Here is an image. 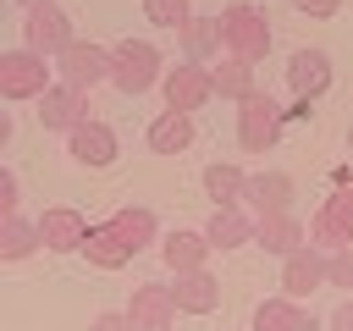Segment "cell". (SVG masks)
Here are the masks:
<instances>
[{"instance_id":"44dd1931","label":"cell","mask_w":353,"mask_h":331,"mask_svg":"<svg viewBox=\"0 0 353 331\" xmlns=\"http://www.w3.org/2000/svg\"><path fill=\"white\" fill-rule=\"evenodd\" d=\"M110 226H116V237H121L132 254H143V248L160 243V221H154V210H143V204H121V210L110 215Z\"/></svg>"},{"instance_id":"ac0fdd59","label":"cell","mask_w":353,"mask_h":331,"mask_svg":"<svg viewBox=\"0 0 353 331\" xmlns=\"http://www.w3.org/2000/svg\"><path fill=\"white\" fill-rule=\"evenodd\" d=\"M254 248H265L276 259H292L298 248H309V226L298 215H265L259 232H254Z\"/></svg>"},{"instance_id":"8992f818","label":"cell","mask_w":353,"mask_h":331,"mask_svg":"<svg viewBox=\"0 0 353 331\" xmlns=\"http://www.w3.org/2000/svg\"><path fill=\"white\" fill-rule=\"evenodd\" d=\"M160 94H165V110H204L210 99H215V72L210 66H199V61H182V66H165V83H160Z\"/></svg>"},{"instance_id":"d590c367","label":"cell","mask_w":353,"mask_h":331,"mask_svg":"<svg viewBox=\"0 0 353 331\" xmlns=\"http://www.w3.org/2000/svg\"><path fill=\"white\" fill-rule=\"evenodd\" d=\"M347 154H353V121H347Z\"/></svg>"},{"instance_id":"4fadbf2b","label":"cell","mask_w":353,"mask_h":331,"mask_svg":"<svg viewBox=\"0 0 353 331\" xmlns=\"http://www.w3.org/2000/svg\"><path fill=\"white\" fill-rule=\"evenodd\" d=\"M331 77L336 72H331V55L325 50H292L287 55V88H292V99H303V105L320 99L331 88Z\"/></svg>"},{"instance_id":"4dcf8cb0","label":"cell","mask_w":353,"mask_h":331,"mask_svg":"<svg viewBox=\"0 0 353 331\" xmlns=\"http://www.w3.org/2000/svg\"><path fill=\"white\" fill-rule=\"evenodd\" d=\"M331 287H353V248L331 254Z\"/></svg>"},{"instance_id":"3957f363","label":"cell","mask_w":353,"mask_h":331,"mask_svg":"<svg viewBox=\"0 0 353 331\" xmlns=\"http://www.w3.org/2000/svg\"><path fill=\"white\" fill-rule=\"evenodd\" d=\"M221 33H226V55H237V61H265V50H270V17L248 0H232L221 11Z\"/></svg>"},{"instance_id":"5b68a950","label":"cell","mask_w":353,"mask_h":331,"mask_svg":"<svg viewBox=\"0 0 353 331\" xmlns=\"http://www.w3.org/2000/svg\"><path fill=\"white\" fill-rule=\"evenodd\" d=\"M281 105L270 99V94H248L243 105H237V143L248 149V154H270L276 149V138H281Z\"/></svg>"},{"instance_id":"836d02e7","label":"cell","mask_w":353,"mask_h":331,"mask_svg":"<svg viewBox=\"0 0 353 331\" xmlns=\"http://www.w3.org/2000/svg\"><path fill=\"white\" fill-rule=\"evenodd\" d=\"M11 138H17V121H11V110H0V154L11 149Z\"/></svg>"},{"instance_id":"d4e9b609","label":"cell","mask_w":353,"mask_h":331,"mask_svg":"<svg viewBox=\"0 0 353 331\" xmlns=\"http://www.w3.org/2000/svg\"><path fill=\"white\" fill-rule=\"evenodd\" d=\"M215 72V99H232V105H243L248 94H259L254 88V61H237V55H226L221 66H210Z\"/></svg>"},{"instance_id":"e575fe53","label":"cell","mask_w":353,"mask_h":331,"mask_svg":"<svg viewBox=\"0 0 353 331\" xmlns=\"http://www.w3.org/2000/svg\"><path fill=\"white\" fill-rule=\"evenodd\" d=\"M11 6H17L22 17H28V11H39V6H61V0H11Z\"/></svg>"},{"instance_id":"2e32d148","label":"cell","mask_w":353,"mask_h":331,"mask_svg":"<svg viewBox=\"0 0 353 331\" xmlns=\"http://www.w3.org/2000/svg\"><path fill=\"white\" fill-rule=\"evenodd\" d=\"M210 237L204 232H188V226H176V232H165L160 237V259L171 265V276H188V270H204L210 265Z\"/></svg>"},{"instance_id":"277c9868","label":"cell","mask_w":353,"mask_h":331,"mask_svg":"<svg viewBox=\"0 0 353 331\" xmlns=\"http://www.w3.org/2000/svg\"><path fill=\"white\" fill-rule=\"evenodd\" d=\"M110 72H116V61H110V50L105 44H94V39H77V44H66L61 55H55V77L61 83H72V88H99V83H110Z\"/></svg>"},{"instance_id":"83f0119b","label":"cell","mask_w":353,"mask_h":331,"mask_svg":"<svg viewBox=\"0 0 353 331\" xmlns=\"http://www.w3.org/2000/svg\"><path fill=\"white\" fill-rule=\"evenodd\" d=\"M143 17H149L154 28H176V33H182L199 11H193V0H143Z\"/></svg>"},{"instance_id":"9c48e42d","label":"cell","mask_w":353,"mask_h":331,"mask_svg":"<svg viewBox=\"0 0 353 331\" xmlns=\"http://www.w3.org/2000/svg\"><path fill=\"white\" fill-rule=\"evenodd\" d=\"M281 298H309V292H320V287H331V254L325 248H298L292 259H281Z\"/></svg>"},{"instance_id":"d6986e66","label":"cell","mask_w":353,"mask_h":331,"mask_svg":"<svg viewBox=\"0 0 353 331\" xmlns=\"http://www.w3.org/2000/svg\"><path fill=\"white\" fill-rule=\"evenodd\" d=\"M171 298H176V314H215L221 309V281L210 270H188L171 281Z\"/></svg>"},{"instance_id":"4316f807","label":"cell","mask_w":353,"mask_h":331,"mask_svg":"<svg viewBox=\"0 0 353 331\" xmlns=\"http://www.w3.org/2000/svg\"><path fill=\"white\" fill-rule=\"evenodd\" d=\"M33 248H44V243H39V221H22V215L0 221V259H6V265L28 259Z\"/></svg>"},{"instance_id":"7402d4cb","label":"cell","mask_w":353,"mask_h":331,"mask_svg":"<svg viewBox=\"0 0 353 331\" xmlns=\"http://www.w3.org/2000/svg\"><path fill=\"white\" fill-rule=\"evenodd\" d=\"M254 331H314V314L298 298H265L254 303Z\"/></svg>"},{"instance_id":"8fae6325","label":"cell","mask_w":353,"mask_h":331,"mask_svg":"<svg viewBox=\"0 0 353 331\" xmlns=\"http://www.w3.org/2000/svg\"><path fill=\"white\" fill-rule=\"evenodd\" d=\"M292 199H298V182H292L287 171H259V177H248L243 210H248L254 221H265V215H292Z\"/></svg>"},{"instance_id":"f546056e","label":"cell","mask_w":353,"mask_h":331,"mask_svg":"<svg viewBox=\"0 0 353 331\" xmlns=\"http://www.w3.org/2000/svg\"><path fill=\"white\" fill-rule=\"evenodd\" d=\"M88 331H138V325H132V314H127V309H105V314H94V320H88Z\"/></svg>"},{"instance_id":"ffe728a7","label":"cell","mask_w":353,"mask_h":331,"mask_svg":"<svg viewBox=\"0 0 353 331\" xmlns=\"http://www.w3.org/2000/svg\"><path fill=\"white\" fill-rule=\"evenodd\" d=\"M143 138H149L154 154H182V149H193V116L188 110H160Z\"/></svg>"},{"instance_id":"30bf717a","label":"cell","mask_w":353,"mask_h":331,"mask_svg":"<svg viewBox=\"0 0 353 331\" xmlns=\"http://www.w3.org/2000/svg\"><path fill=\"white\" fill-rule=\"evenodd\" d=\"M83 121H88V94H83V88L55 83V88L39 99V127H44V132H66V138H72Z\"/></svg>"},{"instance_id":"5bb4252c","label":"cell","mask_w":353,"mask_h":331,"mask_svg":"<svg viewBox=\"0 0 353 331\" xmlns=\"http://www.w3.org/2000/svg\"><path fill=\"white\" fill-rule=\"evenodd\" d=\"M66 154H72L83 171H105V166L121 154V143H116V132H110L105 121H94V116H88V121L66 138Z\"/></svg>"},{"instance_id":"7a4b0ae2","label":"cell","mask_w":353,"mask_h":331,"mask_svg":"<svg viewBox=\"0 0 353 331\" xmlns=\"http://www.w3.org/2000/svg\"><path fill=\"white\" fill-rule=\"evenodd\" d=\"M110 61H116L110 83H116L127 99H138V94H149L154 83H165V61H160V50H154L149 39H121V44H110Z\"/></svg>"},{"instance_id":"9a60e30c","label":"cell","mask_w":353,"mask_h":331,"mask_svg":"<svg viewBox=\"0 0 353 331\" xmlns=\"http://www.w3.org/2000/svg\"><path fill=\"white\" fill-rule=\"evenodd\" d=\"M127 314H132L138 331H165L176 320V298H171L165 281H138L132 298H127Z\"/></svg>"},{"instance_id":"52a82bcc","label":"cell","mask_w":353,"mask_h":331,"mask_svg":"<svg viewBox=\"0 0 353 331\" xmlns=\"http://www.w3.org/2000/svg\"><path fill=\"white\" fill-rule=\"evenodd\" d=\"M309 243L325 248V254L353 248V188H336V193L314 210V221H309Z\"/></svg>"},{"instance_id":"d6a6232c","label":"cell","mask_w":353,"mask_h":331,"mask_svg":"<svg viewBox=\"0 0 353 331\" xmlns=\"http://www.w3.org/2000/svg\"><path fill=\"white\" fill-rule=\"evenodd\" d=\"M331 331H353V298H342L336 309H331V320H325Z\"/></svg>"},{"instance_id":"7c38bea8","label":"cell","mask_w":353,"mask_h":331,"mask_svg":"<svg viewBox=\"0 0 353 331\" xmlns=\"http://www.w3.org/2000/svg\"><path fill=\"white\" fill-rule=\"evenodd\" d=\"M88 232H94V226H88L72 204H50V210L39 215V243H44L50 254H83Z\"/></svg>"},{"instance_id":"e0dca14e","label":"cell","mask_w":353,"mask_h":331,"mask_svg":"<svg viewBox=\"0 0 353 331\" xmlns=\"http://www.w3.org/2000/svg\"><path fill=\"white\" fill-rule=\"evenodd\" d=\"M254 232H259V221H254L243 204H221V210H210V221H204L210 248H243V243H254Z\"/></svg>"},{"instance_id":"1f68e13d","label":"cell","mask_w":353,"mask_h":331,"mask_svg":"<svg viewBox=\"0 0 353 331\" xmlns=\"http://www.w3.org/2000/svg\"><path fill=\"white\" fill-rule=\"evenodd\" d=\"M292 11H303L309 22H325V17L342 11V0H292Z\"/></svg>"},{"instance_id":"484cf974","label":"cell","mask_w":353,"mask_h":331,"mask_svg":"<svg viewBox=\"0 0 353 331\" xmlns=\"http://www.w3.org/2000/svg\"><path fill=\"white\" fill-rule=\"evenodd\" d=\"M83 254H88V265H94V270H121V265L132 259V248H127V243L116 237V226H110V221L88 232V243H83Z\"/></svg>"},{"instance_id":"f1b7e54d","label":"cell","mask_w":353,"mask_h":331,"mask_svg":"<svg viewBox=\"0 0 353 331\" xmlns=\"http://www.w3.org/2000/svg\"><path fill=\"white\" fill-rule=\"evenodd\" d=\"M17 204H22V182H17V171H11V166H0V221H11V215H17Z\"/></svg>"},{"instance_id":"6da1fadb","label":"cell","mask_w":353,"mask_h":331,"mask_svg":"<svg viewBox=\"0 0 353 331\" xmlns=\"http://www.w3.org/2000/svg\"><path fill=\"white\" fill-rule=\"evenodd\" d=\"M55 83H61V77H55V61H50V55H33V50H0V94H6L11 105H22V99L39 105Z\"/></svg>"},{"instance_id":"603a6c76","label":"cell","mask_w":353,"mask_h":331,"mask_svg":"<svg viewBox=\"0 0 353 331\" xmlns=\"http://www.w3.org/2000/svg\"><path fill=\"white\" fill-rule=\"evenodd\" d=\"M176 39H182V55H188V61H199V66H204V61H215V55L226 50L221 17H193V22H188Z\"/></svg>"},{"instance_id":"cb8c5ba5","label":"cell","mask_w":353,"mask_h":331,"mask_svg":"<svg viewBox=\"0 0 353 331\" xmlns=\"http://www.w3.org/2000/svg\"><path fill=\"white\" fill-rule=\"evenodd\" d=\"M204 193L215 199V210L221 204H243L248 199V171L232 166V160H215V166H204Z\"/></svg>"},{"instance_id":"ba28073f","label":"cell","mask_w":353,"mask_h":331,"mask_svg":"<svg viewBox=\"0 0 353 331\" xmlns=\"http://www.w3.org/2000/svg\"><path fill=\"white\" fill-rule=\"evenodd\" d=\"M66 44H77V33H72V17L61 11V6H39V11H28L22 17V50H33V55H61Z\"/></svg>"}]
</instances>
